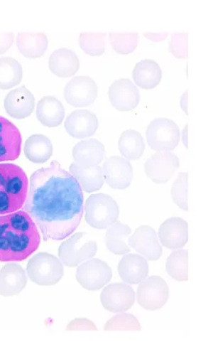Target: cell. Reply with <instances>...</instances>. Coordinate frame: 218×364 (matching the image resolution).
<instances>
[{"label":"cell","instance_id":"cell-16","mask_svg":"<svg viewBox=\"0 0 218 364\" xmlns=\"http://www.w3.org/2000/svg\"><path fill=\"white\" fill-rule=\"evenodd\" d=\"M129 245L149 261H157L163 255L157 233L154 228L148 225H141L138 228L129 238Z\"/></svg>","mask_w":218,"mask_h":364},{"label":"cell","instance_id":"cell-2","mask_svg":"<svg viewBox=\"0 0 218 364\" xmlns=\"http://www.w3.org/2000/svg\"><path fill=\"white\" fill-rule=\"evenodd\" d=\"M40 244L38 228L25 210L0 215V262H22Z\"/></svg>","mask_w":218,"mask_h":364},{"label":"cell","instance_id":"cell-27","mask_svg":"<svg viewBox=\"0 0 218 364\" xmlns=\"http://www.w3.org/2000/svg\"><path fill=\"white\" fill-rule=\"evenodd\" d=\"M70 171L78 181L82 189L87 193H92L102 189L104 185L102 168L94 166L84 168L77 164H70Z\"/></svg>","mask_w":218,"mask_h":364},{"label":"cell","instance_id":"cell-5","mask_svg":"<svg viewBox=\"0 0 218 364\" xmlns=\"http://www.w3.org/2000/svg\"><path fill=\"white\" fill-rule=\"evenodd\" d=\"M29 279L39 286L55 285L61 280L64 269L60 260L48 252H39L29 260L27 266Z\"/></svg>","mask_w":218,"mask_h":364},{"label":"cell","instance_id":"cell-30","mask_svg":"<svg viewBox=\"0 0 218 364\" xmlns=\"http://www.w3.org/2000/svg\"><path fill=\"white\" fill-rule=\"evenodd\" d=\"M119 146L121 155L131 161L139 159L145 151L143 136L133 130H128L121 134Z\"/></svg>","mask_w":218,"mask_h":364},{"label":"cell","instance_id":"cell-28","mask_svg":"<svg viewBox=\"0 0 218 364\" xmlns=\"http://www.w3.org/2000/svg\"><path fill=\"white\" fill-rule=\"evenodd\" d=\"M25 155L29 161L34 164H43L48 161L53 155L50 139L43 134H33L26 141Z\"/></svg>","mask_w":218,"mask_h":364},{"label":"cell","instance_id":"cell-42","mask_svg":"<svg viewBox=\"0 0 218 364\" xmlns=\"http://www.w3.org/2000/svg\"><path fill=\"white\" fill-rule=\"evenodd\" d=\"M187 126L185 127L184 132H182V142H184V144L185 145L186 148H187Z\"/></svg>","mask_w":218,"mask_h":364},{"label":"cell","instance_id":"cell-13","mask_svg":"<svg viewBox=\"0 0 218 364\" xmlns=\"http://www.w3.org/2000/svg\"><path fill=\"white\" fill-rule=\"evenodd\" d=\"M109 97L113 107L121 112L134 109L140 102L139 90L129 79L116 80L109 87Z\"/></svg>","mask_w":218,"mask_h":364},{"label":"cell","instance_id":"cell-12","mask_svg":"<svg viewBox=\"0 0 218 364\" xmlns=\"http://www.w3.org/2000/svg\"><path fill=\"white\" fill-rule=\"evenodd\" d=\"M103 307L111 313H122L131 309L135 302V292L125 284H111L100 295Z\"/></svg>","mask_w":218,"mask_h":364},{"label":"cell","instance_id":"cell-33","mask_svg":"<svg viewBox=\"0 0 218 364\" xmlns=\"http://www.w3.org/2000/svg\"><path fill=\"white\" fill-rule=\"evenodd\" d=\"M105 33H81L80 35L81 49L90 56L102 55L105 51Z\"/></svg>","mask_w":218,"mask_h":364},{"label":"cell","instance_id":"cell-1","mask_svg":"<svg viewBox=\"0 0 218 364\" xmlns=\"http://www.w3.org/2000/svg\"><path fill=\"white\" fill-rule=\"evenodd\" d=\"M25 205L45 242L63 240L77 229L84 215V193L72 173L56 161L33 173Z\"/></svg>","mask_w":218,"mask_h":364},{"label":"cell","instance_id":"cell-4","mask_svg":"<svg viewBox=\"0 0 218 364\" xmlns=\"http://www.w3.org/2000/svg\"><path fill=\"white\" fill-rule=\"evenodd\" d=\"M119 207L114 199L104 193L92 195L85 203V220L95 229H105L119 220Z\"/></svg>","mask_w":218,"mask_h":364},{"label":"cell","instance_id":"cell-35","mask_svg":"<svg viewBox=\"0 0 218 364\" xmlns=\"http://www.w3.org/2000/svg\"><path fill=\"white\" fill-rule=\"evenodd\" d=\"M105 331H141V325L132 314H121L113 316L106 323Z\"/></svg>","mask_w":218,"mask_h":364},{"label":"cell","instance_id":"cell-22","mask_svg":"<svg viewBox=\"0 0 218 364\" xmlns=\"http://www.w3.org/2000/svg\"><path fill=\"white\" fill-rule=\"evenodd\" d=\"M119 273L123 281L126 283L138 284L148 275V263L143 257L138 255H128L120 261Z\"/></svg>","mask_w":218,"mask_h":364},{"label":"cell","instance_id":"cell-24","mask_svg":"<svg viewBox=\"0 0 218 364\" xmlns=\"http://www.w3.org/2000/svg\"><path fill=\"white\" fill-rule=\"evenodd\" d=\"M65 114L66 112L63 105L55 97H45L38 104V119L41 124L47 127L60 126L64 120Z\"/></svg>","mask_w":218,"mask_h":364},{"label":"cell","instance_id":"cell-9","mask_svg":"<svg viewBox=\"0 0 218 364\" xmlns=\"http://www.w3.org/2000/svg\"><path fill=\"white\" fill-rule=\"evenodd\" d=\"M75 277L84 289L97 291L109 283L113 272L107 263L96 258L82 264L76 272Z\"/></svg>","mask_w":218,"mask_h":364},{"label":"cell","instance_id":"cell-10","mask_svg":"<svg viewBox=\"0 0 218 364\" xmlns=\"http://www.w3.org/2000/svg\"><path fill=\"white\" fill-rule=\"evenodd\" d=\"M98 96L96 82L89 76H78L65 87L64 97L74 107H86L95 102Z\"/></svg>","mask_w":218,"mask_h":364},{"label":"cell","instance_id":"cell-23","mask_svg":"<svg viewBox=\"0 0 218 364\" xmlns=\"http://www.w3.org/2000/svg\"><path fill=\"white\" fill-rule=\"evenodd\" d=\"M80 66L77 55L66 48L55 50L49 58L50 72L58 77H70L78 73Z\"/></svg>","mask_w":218,"mask_h":364},{"label":"cell","instance_id":"cell-31","mask_svg":"<svg viewBox=\"0 0 218 364\" xmlns=\"http://www.w3.org/2000/svg\"><path fill=\"white\" fill-rule=\"evenodd\" d=\"M23 78L20 63L11 57L0 58V89L9 90L18 85Z\"/></svg>","mask_w":218,"mask_h":364},{"label":"cell","instance_id":"cell-41","mask_svg":"<svg viewBox=\"0 0 218 364\" xmlns=\"http://www.w3.org/2000/svg\"><path fill=\"white\" fill-rule=\"evenodd\" d=\"M180 105L182 110L187 114V91L182 94L180 101Z\"/></svg>","mask_w":218,"mask_h":364},{"label":"cell","instance_id":"cell-11","mask_svg":"<svg viewBox=\"0 0 218 364\" xmlns=\"http://www.w3.org/2000/svg\"><path fill=\"white\" fill-rule=\"evenodd\" d=\"M180 167V160L168 151H159L145 163V172L153 182L164 184L173 178Z\"/></svg>","mask_w":218,"mask_h":364},{"label":"cell","instance_id":"cell-40","mask_svg":"<svg viewBox=\"0 0 218 364\" xmlns=\"http://www.w3.org/2000/svg\"><path fill=\"white\" fill-rule=\"evenodd\" d=\"M143 35L146 38H148V39L153 41V42L158 43V42H162V41H164L165 38H166L168 37V34L166 33H156V34L152 33H144Z\"/></svg>","mask_w":218,"mask_h":364},{"label":"cell","instance_id":"cell-6","mask_svg":"<svg viewBox=\"0 0 218 364\" xmlns=\"http://www.w3.org/2000/svg\"><path fill=\"white\" fill-rule=\"evenodd\" d=\"M97 250V242L91 240L87 233L78 232L62 243L58 256L65 265L75 267L95 256Z\"/></svg>","mask_w":218,"mask_h":364},{"label":"cell","instance_id":"cell-8","mask_svg":"<svg viewBox=\"0 0 218 364\" xmlns=\"http://www.w3.org/2000/svg\"><path fill=\"white\" fill-rule=\"evenodd\" d=\"M137 297L141 308L151 311L160 309L168 301L169 287L159 276H151L141 282Z\"/></svg>","mask_w":218,"mask_h":364},{"label":"cell","instance_id":"cell-21","mask_svg":"<svg viewBox=\"0 0 218 364\" xmlns=\"http://www.w3.org/2000/svg\"><path fill=\"white\" fill-rule=\"evenodd\" d=\"M72 155L75 164L84 168L97 166L104 155V146L96 139L81 141L74 146Z\"/></svg>","mask_w":218,"mask_h":364},{"label":"cell","instance_id":"cell-17","mask_svg":"<svg viewBox=\"0 0 218 364\" xmlns=\"http://www.w3.org/2000/svg\"><path fill=\"white\" fill-rule=\"evenodd\" d=\"M158 237L164 247L170 250L181 249L188 240L187 223L179 217L170 218L159 228Z\"/></svg>","mask_w":218,"mask_h":364},{"label":"cell","instance_id":"cell-39","mask_svg":"<svg viewBox=\"0 0 218 364\" xmlns=\"http://www.w3.org/2000/svg\"><path fill=\"white\" fill-rule=\"evenodd\" d=\"M14 41V34L13 33H0V55L4 54L13 45Z\"/></svg>","mask_w":218,"mask_h":364},{"label":"cell","instance_id":"cell-26","mask_svg":"<svg viewBox=\"0 0 218 364\" xmlns=\"http://www.w3.org/2000/svg\"><path fill=\"white\" fill-rule=\"evenodd\" d=\"M17 48L28 58L43 56L48 48V39L45 33H20L16 37Z\"/></svg>","mask_w":218,"mask_h":364},{"label":"cell","instance_id":"cell-19","mask_svg":"<svg viewBox=\"0 0 218 364\" xmlns=\"http://www.w3.org/2000/svg\"><path fill=\"white\" fill-rule=\"evenodd\" d=\"M35 107V97L26 86L10 92L4 99V108L16 119H25L31 116Z\"/></svg>","mask_w":218,"mask_h":364},{"label":"cell","instance_id":"cell-32","mask_svg":"<svg viewBox=\"0 0 218 364\" xmlns=\"http://www.w3.org/2000/svg\"><path fill=\"white\" fill-rule=\"evenodd\" d=\"M166 271L170 277L176 281H187V251L180 250L173 252L168 257Z\"/></svg>","mask_w":218,"mask_h":364},{"label":"cell","instance_id":"cell-7","mask_svg":"<svg viewBox=\"0 0 218 364\" xmlns=\"http://www.w3.org/2000/svg\"><path fill=\"white\" fill-rule=\"evenodd\" d=\"M146 136L151 148L158 152L174 150L180 139L178 126L166 117H159L153 121L147 127Z\"/></svg>","mask_w":218,"mask_h":364},{"label":"cell","instance_id":"cell-38","mask_svg":"<svg viewBox=\"0 0 218 364\" xmlns=\"http://www.w3.org/2000/svg\"><path fill=\"white\" fill-rule=\"evenodd\" d=\"M67 331H97L94 323L87 318H76L70 321L67 327Z\"/></svg>","mask_w":218,"mask_h":364},{"label":"cell","instance_id":"cell-20","mask_svg":"<svg viewBox=\"0 0 218 364\" xmlns=\"http://www.w3.org/2000/svg\"><path fill=\"white\" fill-rule=\"evenodd\" d=\"M25 269L9 263L0 271V296L9 297L20 294L27 284Z\"/></svg>","mask_w":218,"mask_h":364},{"label":"cell","instance_id":"cell-36","mask_svg":"<svg viewBox=\"0 0 218 364\" xmlns=\"http://www.w3.org/2000/svg\"><path fill=\"white\" fill-rule=\"evenodd\" d=\"M174 203L178 207L187 211V173H180L174 182L170 192Z\"/></svg>","mask_w":218,"mask_h":364},{"label":"cell","instance_id":"cell-37","mask_svg":"<svg viewBox=\"0 0 218 364\" xmlns=\"http://www.w3.org/2000/svg\"><path fill=\"white\" fill-rule=\"evenodd\" d=\"M187 33H173L169 46V50L180 60L187 58Z\"/></svg>","mask_w":218,"mask_h":364},{"label":"cell","instance_id":"cell-3","mask_svg":"<svg viewBox=\"0 0 218 364\" xmlns=\"http://www.w3.org/2000/svg\"><path fill=\"white\" fill-rule=\"evenodd\" d=\"M28 181L25 171L15 164H0V215L16 213L26 202Z\"/></svg>","mask_w":218,"mask_h":364},{"label":"cell","instance_id":"cell-34","mask_svg":"<svg viewBox=\"0 0 218 364\" xmlns=\"http://www.w3.org/2000/svg\"><path fill=\"white\" fill-rule=\"evenodd\" d=\"M110 43L117 54L129 55L137 48L138 34L110 33Z\"/></svg>","mask_w":218,"mask_h":364},{"label":"cell","instance_id":"cell-18","mask_svg":"<svg viewBox=\"0 0 218 364\" xmlns=\"http://www.w3.org/2000/svg\"><path fill=\"white\" fill-rule=\"evenodd\" d=\"M65 128L73 138L92 137L97 131V117L88 110H75L67 117L65 121Z\"/></svg>","mask_w":218,"mask_h":364},{"label":"cell","instance_id":"cell-15","mask_svg":"<svg viewBox=\"0 0 218 364\" xmlns=\"http://www.w3.org/2000/svg\"><path fill=\"white\" fill-rule=\"evenodd\" d=\"M22 137L13 122L0 116V162L18 159L21 154Z\"/></svg>","mask_w":218,"mask_h":364},{"label":"cell","instance_id":"cell-25","mask_svg":"<svg viewBox=\"0 0 218 364\" xmlns=\"http://www.w3.org/2000/svg\"><path fill=\"white\" fill-rule=\"evenodd\" d=\"M162 69L151 60H144L136 64L133 70L135 83L143 90H153L162 80Z\"/></svg>","mask_w":218,"mask_h":364},{"label":"cell","instance_id":"cell-14","mask_svg":"<svg viewBox=\"0 0 218 364\" xmlns=\"http://www.w3.org/2000/svg\"><path fill=\"white\" fill-rule=\"evenodd\" d=\"M102 174L106 183L115 190H126L133 180V167L120 156L111 157L104 164Z\"/></svg>","mask_w":218,"mask_h":364},{"label":"cell","instance_id":"cell-29","mask_svg":"<svg viewBox=\"0 0 218 364\" xmlns=\"http://www.w3.org/2000/svg\"><path fill=\"white\" fill-rule=\"evenodd\" d=\"M131 234V228L116 221L106 232L105 244L108 250L116 255L127 254L129 249L126 244L127 237Z\"/></svg>","mask_w":218,"mask_h":364}]
</instances>
